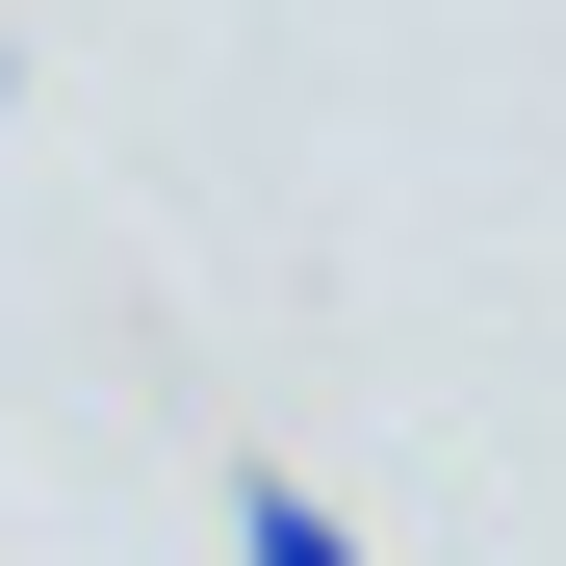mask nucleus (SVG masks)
<instances>
[{
  "instance_id": "obj_1",
  "label": "nucleus",
  "mask_w": 566,
  "mask_h": 566,
  "mask_svg": "<svg viewBox=\"0 0 566 566\" xmlns=\"http://www.w3.org/2000/svg\"><path fill=\"white\" fill-rule=\"evenodd\" d=\"M232 566H360V515H335V490H283V463H258V490H232Z\"/></svg>"
}]
</instances>
